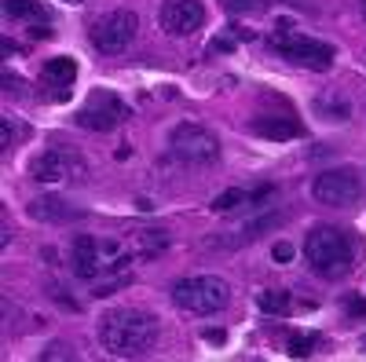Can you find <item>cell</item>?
I'll return each mask as SVG.
<instances>
[{
    "label": "cell",
    "instance_id": "1",
    "mask_svg": "<svg viewBox=\"0 0 366 362\" xmlns=\"http://www.w3.org/2000/svg\"><path fill=\"white\" fill-rule=\"evenodd\" d=\"M99 341L117 358H143L158 344V318L139 308H114L99 318Z\"/></svg>",
    "mask_w": 366,
    "mask_h": 362
},
{
    "label": "cell",
    "instance_id": "2",
    "mask_svg": "<svg viewBox=\"0 0 366 362\" xmlns=\"http://www.w3.org/2000/svg\"><path fill=\"white\" fill-rule=\"evenodd\" d=\"M304 256H308L312 271L322 278H345L352 271V260H355V249H352V238L341 231V227H330V223H319L308 231L304 238Z\"/></svg>",
    "mask_w": 366,
    "mask_h": 362
},
{
    "label": "cell",
    "instance_id": "3",
    "mask_svg": "<svg viewBox=\"0 0 366 362\" xmlns=\"http://www.w3.org/2000/svg\"><path fill=\"white\" fill-rule=\"evenodd\" d=\"M172 304L187 315H217L220 308H227L231 300V286L220 275H191V278H179L172 289Z\"/></svg>",
    "mask_w": 366,
    "mask_h": 362
},
{
    "label": "cell",
    "instance_id": "4",
    "mask_svg": "<svg viewBox=\"0 0 366 362\" xmlns=\"http://www.w3.org/2000/svg\"><path fill=\"white\" fill-rule=\"evenodd\" d=\"M271 48H279V51L290 59V63L308 66V70H330V66H333V59H337L333 44H322V41H315V37L297 34V29H293L290 22L274 26V34H271Z\"/></svg>",
    "mask_w": 366,
    "mask_h": 362
},
{
    "label": "cell",
    "instance_id": "5",
    "mask_svg": "<svg viewBox=\"0 0 366 362\" xmlns=\"http://www.w3.org/2000/svg\"><path fill=\"white\" fill-rule=\"evenodd\" d=\"M169 150H172V158L183 161V165H212V161H220V139L212 136L209 129L194 125V121H183V125L172 129Z\"/></svg>",
    "mask_w": 366,
    "mask_h": 362
},
{
    "label": "cell",
    "instance_id": "6",
    "mask_svg": "<svg viewBox=\"0 0 366 362\" xmlns=\"http://www.w3.org/2000/svg\"><path fill=\"white\" fill-rule=\"evenodd\" d=\"M136 29H139L136 11L117 8V11H110V15H103V19L92 22L88 41H92V48L103 51V55H117V51H125V48L136 41Z\"/></svg>",
    "mask_w": 366,
    "mask_h": 362
},
{
    "label": "cell",
    "instance_id": "7",
    "mask_svg": "<svg viewBox=\"0 0 366 362\" xmlns=\"http://www.w3.org/2000/svg\"><path fill=\"white\" fill-rule=\"evenodd\" d=\"M312 198L319 205H330V208H348L362 198V183H359L355 169H326L315 176Z\"/></svg>",
    "mask_w": 366,
    "mask_h": 362
},
{
    "label": "cell",
    "instance_id": "8",
    "mask_svg": "<svg viewBox=\"0 0 366 362\" xmlns=\"http://www.w3.org/2000/svg\"><path fill=\"white\" fill-rule=\"evenodd\" d=\"M125 117H129V106L121 103L114 92H103V88H96V92L81 103V110L74 114V121L81 129H88V132H110Z\"/></svg>",
    "mask_w": 366,
    "mask_h": 362
},
{
    "label": "cell",
    "instance_id": "9",
    "mask_svg": "<svg viewBox=\"0 0 366 362\" xmlns=\"http://www.w3.org/2000/svg\"><path fill=\"white\" fill-rule=\"evenodd\" d=\"M29 176H34L37 183H66V179H81L84 176V161L70 146H48L44 154L34 158Z\"/></svg>",
    "mask_w": 366,
    "mask_h": 362
},
{
    "label": "cell",
    "instance_id": "10",
    "mask_svg": "<svg viewBox=\"0 0 366 362\" xmlns=\"http://www.w3.org/2000/svg\"><path fill=\"white\" fill-rule=\"evenodd\" d=\"M158 22L169 37H191L205 26V8H202V0H165L158 11Z\"/></svg>",
    "mask_w": 366,
    "mask_h": 362
},
{
    "label": "cell",
    "instance_id": "11",
    "mask_svg": "<svg viewBox=\"0 0 366 362\" xmlns=\"http://www.w3.org/2000/svg\"><path fill=\"white\" fill-rule=\"evenodd\" d=\"M70 271H74V278H99L107 263H103V241L96 238H88V234H77L74 238V246H70Z\"/></svg>",
    "mask_w": 366,
    "mask_h": 362
},
{
    "label": "cell",
    "instance_id": "12",
    "mask_svg": "<svg viewBox=\"0 0 366 362\" xmlns=\"http://www.w3.org/2000/svg\"><path fill=\"white\" fill-rule=\"evenodd\" d=\"M253 136H264V139H274V143H282V139H300L304 136V125L293 117H253V125H249Z\"/></svg>",
    "mask_w": 366,
    "mask_h": 362
},
{
    "label": "cell",
    "instance_id": "13",
    "mask_svg": "<svg viewBox=\"0 0 366 362\" xmlns=\"http://www.w3.org/2000/svg\"><path fill=\"white\" fill-rule=\"evenodd\" d=\"M29 216L48 220V223H66V220L81 216V208H74L63 198H37V201H29Z\"/></svg>",
    "mask_w": 366,
    "mask_h": 362
},
{
    "label": "cell",
    "instance_id": "14",
    "mask_svg": "<svg viewBox=\"0 0 366 362\" xmlns=\"http://www.w3.org/2000/svg\"><path fill=\"white\" fill-rule=\"evenodd\" d=\"M4 15L19 19V22H29V26H41V22L51 19V11L41 4V0H4Z\"/></svg>",
    "mask_w": 366,
    "mask_h": 362
},
{
    "label": "cell",
    "instance_id": "15",
    "mask_svg": "<svg viewBox=\"0 0 366 362\" xmlns=\"http://www.w3.org/2000/svg\"><path fill=\"white\" fill-rule=\"evenodd\" d=\"M74 77H77V63H74V59H66V55L48 59V63H44V74H41V81H48V84H55V88L74 84Z\"/></svg>",
    "mask_w": 366,
    "mask_h": 362
},
{
    "label": "cell",
    "instance_id": "16",
    "mask_svg": "<svg viewBox=\"0 0 366 362\" xmlns=\"http://www.w3.org/2000/svg\"><path fill=\"white\" fill-rule=\"evenodd\" d=\"M315 110H319V117H326V121H348V117H352L348 99H345V96H337V92L319 96V99H315Z\"/></svg>",
    "mask_w": 366,
    "mask_h": 362
},
{
    "label": "cell",
    "instance_id": "17",
    "mask_svg": "<svg viewBox=\"0 0 366 362\" xmlns=\"http://www.w3.org/2000/svg\"><path fill=\"white\" fill-rule=\"evenodd\" d=\"M136 241H139V253L143 256H158L169 246V234L162 227H147V231H136Z\"/></svg>",
    "mask_w": 366,
    "mask_h": 362
},
{
    "label": "cell",
    "instance_id": "18",
    "mask_svg": "<svg viewBox=\"0 0 366 362\" xmlns=\"http://www.w3.org/2000/svg\"><path fill=\"white\" fill-rule=\"evenodd\" d=\"M257 304H260L267 315H286V311H290V293H282V289H264V293H257Z\"/></svg>",
    "mask_w": 366,
    "mask_h": 362
},
{
    "label": "cell",
    "instance_id": "19",
    "mask_svg": "<svg viewBox=\"0 0 366 362\" xmlns=\"http://www.w3.org/2000/svg\"><path fill=\"white\" fill-rule=\"evenodd\" d=\"M242 201H249V194L242 191V187H234V191H224V194H217L209 208H212V213H231V208H238Z\"/></svg>",
    "mask_w": 366,
    "mask_h": 362
},
{
    "label": "cell",
    "instance_id": "20",
    "mask_svg": "<svg viewBox=\"0 0 366 362\" xmlns=\"http://www.w3.org/2000/svg\"><path fill=\"white\" fill-rule=\"evenodd\" d=\"M315 344H319L315 333H297V337H290V355L293 358H308L315 351Z\"/></svg>",
    "mask_w": 366,
    "mask_h": 362
},
{
    "label": "cell",
    "instance_id": "21",
    "mask_svg": "<svg viewBox=\"0 0 366 362\" xmlns=\"http://www.w3.org/2000/svg\"><path fill=\"white\" fill-rule=\"evenodd\" d=\"M224 4V11H231V15H253L257 8H260V0H220Z\"/></svg>",
    "mask_w": 366,
    "mask_h": 362
},
{
    "label": "cell",
    "instance_id": "22",
    "mask_svg": "<svg viewBox=\"0 0 366 362\" xmlns=\"http://www.w3.org/2000/svg\"><path fill=\"white\" fill-rule=\"evenodd\" d=\"M271 256L279 260V263H290V260H293V246H290V241H279V246L271 249Z\"/></svg>",
    "mask_w": 366,
    "mask_h": 362
},
{
    "label": "cell",
    "instance_id": "23",
    "mask_svg": "<svg viewBox=\"0 0 366 362\" xmlns=\"http://www.w3.org/2000/svg\"><path fill=\"white\" fill-rule=\"evenodd\" d=\"M348 315H355V318H359V315H366V300L352 296V300H348Z\"/></svg>",
    "mask_w": 366,
    "mask_h": 362
},
{
    "label": "cell",
    "instance_id": "24",
    "mask_svg": "<svg viewBox=\"0 0 366 362\" xmlns=\"http://www.w3.org/2000/svg\"><path fill=\"white\" fill-rule=\"evenodd\" d=\"M231 48H234V41H231V37H217V41L209 44V51H231Z\"/></svg>",
    "mask_w": 366,
    "mask_h": 362
},
{
    "label": "cell",
    "instance_id": "25",
    "mask_svg": "<svg viewBox=\"0 0 366 362\" xmlns=\"http://www.w3.org/2000/svg\"><path fill=\"white\" fill-rule=\"evenodd\" d=\"M44 358H70V351H66L63 344H51V348L44 351Z\"/></svg>",
    "mask_w": 366,
    "mask_h": 362
},
{
    "label": "cell",
    "instance_id": "26",
    "mask_svg": "<svg viewBox=\"0 0 366 362\" xmlns=\"http://www.w3.org/2000/svg\"><path fill=\"white\" fill-rule=\"evenodd\" d=\"M4 88H8V92H22V77H11V74H4Z\"/></svg>",
    "mask_w": 366,
    "mask_h": 362
},
{
    "label": "cell",
    "instance_id": "27",
    "mask_svg": "<svg viewBox=\"0 0 366 362\" xmlns=\"http://www.w3.org/2000/svg\"><path fill=\"white\" fill-rule=\"evenodd\" d=\"M29 34H34L37 41H41V37L48 41V37H51V29H48V22H41V26H29Z\"/></svg>",
    "mask_w": 366,
    "mask_h": 362
},
{
    "label": "cell",
    "instance_id": "28",
    "mask_svg": "<svg viewBox=\"0 0 366 362\" xmlns=\"http://www.w3.org/2000/svg\"><path fill=\"white\" fill-rule=\"evenodd\" d=\"M205 341H212V344H224V329H205Z\"/></svg>",
    "mask_w": 366,
    "mask_h": 362
},
{
    "label": "cell",
    "instance_id": "29",
    "mask_svg": "<svg viewBox=\"0 0 366 362\" xmlns=\"http://www.w3.org/2000/svg\"><path fill=\"white\" fill-rule=\"evenodd\" d=\"M66 4H81V0H66Z\"/></svg>",
    "mask_w": 366,
    "mask_h": 362
}]
</instances>
